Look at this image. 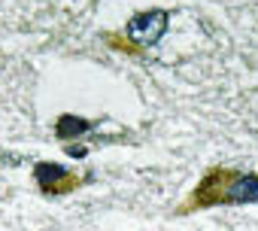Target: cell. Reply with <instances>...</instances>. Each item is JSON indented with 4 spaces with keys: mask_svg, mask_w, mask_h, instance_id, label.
Masks as SVG:
<instances>
[{
    "mask_svg": "<svg viewBox=\"0 0 258 231\" xmlns=\"http://www.w3.org/2000/svg\"><path fill=\"white\" fill-rule=\"evenodd\" d=\"M234 204H258V174L237 167H210L195 192L176 207L179 216L210 210V207H234Z\"/></svg>",
    "mask_w": 258,
    "mask_h": 231,
    "instance_id": "obj_1",
    "label": "cell"
},
{
    "mask_svg": "<svg viewBox=\"0 0 258 231\" xmlns=\"http://www.w3.org/2000/svg\"><path fill=\"white\" fill-rule=\"evenodd\" d=\"M34 180L40 186L43 195L49 198H58V195H67V192H76L79 186H85V180H91L88 174H76V170H67L55 161H40L34 167Z\"/></svg>",
    "mask_w": 258,
    "mask_h": 231,
    "instance_id": "obj_2",
    "label": "cell"
},
{
    "mask_svg": "<svg viewBox=\"0 0 258 231\" xmlns=\"http://www.w3.org/2000/svg\"><path fill=\"white\" fill-rule=\"evenodd\" d=\"M167 22H170V13H164V10H146V13H140V16H134L131 22H127L124 37H131V43H134V46L140 49V55H143L146 46H155V43L164 37Z\"/></svg>",
    "mask_w": 258,
    "mask_h": 231,
    "instance_id": "obj_3",
    "label": "cell"
},
{
    "mask_svg": "<svg viewBox=\"0 0 258 231\" xmlns=\"http://www.w3.org/2000/svg\"><path fill=\"white\" fill-rule=\"evenodd\" d=\"M85 131H91V122L88 119H79V116H61V119L55 122V134L61 140H73V137H79Z\"/></svg>",
    "mask_w": 258,
    "mask_h": 231,
    "instance_id": "obj_4",
    "label": "cell"
},
{
    "mask_svg": "<svg viewBox=\"0 0 258 231\" xmlns=\"http://www.w3.org/2000/svg\"><path fill=\"white\" fill-rule=\"evenodd\" d=\"M70 155H76V158H82V155H85V146H70Z\"/></svg>",
    "mask_w": 258,
    "mask_h": 231,
    "instance_id": "obj_5",
    "label": "cell"
}]
</instances>
